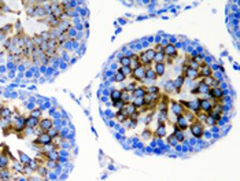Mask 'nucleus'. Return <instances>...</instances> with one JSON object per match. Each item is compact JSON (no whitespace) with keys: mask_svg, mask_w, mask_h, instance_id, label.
Masks as SVG:
<instances>
[{"mask_svg":"<svg viewBox=\"0 0 240 181\" xmlns=\"http://www.w3.org/2000/svg\"><path fill=\"white\" fill-rule=\"evenodd\" d=\"M110 98H111V100H113V102H115V100H119V99H121V90H119V89L111 90V93H110Z\"/></svg>","mask_w":240,"mask_h":181,"instance_id":"24","label":"nucleus"},{"mask_svg":"<svg viewBox=\"0 0 240 181\" xmlns=\"http://www.w3.org/2000/svg\"><path fill=\"white\" fill-rule=\"evenodd\" d=\"M176 135H174V137H176V140L177 141H184V135H182V132L181 130H178V132H174Z\"/></svg>","mask_w":240,"mask_h":181,"instance_id":"31","label":"nucleus"},{"mask_svg":"<svg viewBox=\"0 0 240 181\" xmlns=\"http://www.w3.org/2000/svg\"><path fill=\"white\" fill-rule=\"evenodd\" d=\"M155 135L158 136V137H165V135H166V125L165 123L158 125V129L155 130Z\"/></svg>","mask_w":240,"mask_h":181,"instance_id":"19","label":"nucleus"},{"mask_svg":"<svg viewBox=\"0 0 240 181\" xmlns=\"http://www.w3.org/2000/svg\"><path fill=\"white\" fill-rule=\"evenodd\" d=\"M119 63H121V67H128V66L131 65V58H128V56H122V58L119 59Z\"/></svg>","mask_w":240,"mask_h":181,"instance_id":"26","label":"nucleus"},{"mask_svg":"<svg viewBox=\"0 0 240 181\" xmlns=\"http://www.w3.org/2000/svg\"><path fill=\"white\" fill-rule=\"evenodd\" d=\"M156 77H158V76H156V73L154 72V69H145V78H147V80H155Z\"/></svg>","mask_w":240,"mask_h":181,"instance_id":"21","label":"nucleus"},{"mask_svg":"<svg viewBox=\"0 0 240 181\" xmlns=\"http://www.w3.org/2000/svg\"><path fill=\"white\" fill-rule=\"evenodd\" d=\"M11 115V110L8 107H1L0 109V118H8Z\"/></svg>","mask_w":240,"mask_h":181,"instance_id":"25","label":"nucleus"},{"mask_svg":"<svg viewBox=\"0 0 240 181\" xmlns=\"http://www.w3.org/2000/svg\"><path fill=\"white\" fill-rule=\"evenodd\" d=\"M173 113L176 115H181L184 113V109L180 106V103H173Z\"/></svg>","mask_w":240,"mask_h":181,"instance_id":"23","label":"nucleus"},{"mask_svg":"<svg viewBox=\"0 0 240 181\" xmlns=\"http://www.w3.org/2000/svg\"><path fill=\"white\" fill-rule=\"evenodd\" d=\"M136 88H137L136 82H131V84H128V85L125 86V89H124V90H126V92H131V93H132V92L136 89Z\"/></svg>","mask_w":240,"mask_h":181,"instance_id":"29","label":"nucleus"},{"mask_svg":"<svg viewBox=\"0 0 240 181\" xmlns=\"http://www.w3.org/2000/svg\"><path fill=\"white\" fill-rule=\"evenodd\" d=\"M132 93L131 92H126V90H121V100H122L125 104L132 103Z\"/></svg>","mask_w":240,"mask_h":181,"instance_id":"13","label":"nucleus"},{"mask_svg":"<svg viewBox=\"0 0 240 181\" xmlns=\"http://www.w3.org/2000/svg\"><path fill=\"white\" fill-rule=\"evenodd\" d=\"M181 76H184V77H187V78H191V80H196V78L199 77V73H198V70H194V69L188 67Z\"/></svg>","mask_w":240,"mask_h":181,"instance_id":"8","label":"nucleus"},{"mask_svg":"<svg viewBox=\"0 0 240 181\" xmlns=\"http://www.w3.org/2000/svg\"><path fill=\"white\" fill-rule=\"evenodd\" d=\"M133 93V98H144V95L147 93V88H143V86H139V88H136V89L132 92Z\"/></svg>","mask_w":240,"mask_h":181,"instance_id":"12","label":"nucleus"},{"mask_svg":"<svg viewBox=\"0 0 240 181\" xmlns=\"http://www.w3.org/2000/svg\"><path fill=\"white\" fill-rule=\"evenodd\" d=\"M40 115H41V111H40V110H34V111H32V114H30V117L39 118V119H40Z\"/></svg>","mask_w":240,"mask_h":181,"instance_id":"33","label":"nucleus"},{"mask_svg":"<svg viewBox=\"0 0 240 181\" xmlns=\"http://www.w3.org/2000/svg\"><path fill=\"white\" fill-rule=\"evenodd\" d=\"M189 130H191V133L194 135V137H202L203 136V125L200 122H198V121H195V122H192L189 125Z\"/></svg>","mask_w":240,"mask_h":181,"instance_id":"1","label":"nucleus"},{"mask_svg":"<svg viewBox=\"0 0 240 181\" xmlns=\"http://www.w3.org/2000/svg\"><path fill=\"white\" fill-rule=\"evenodd\" d=\"M198 102H199L200 110L206 114L210 113V111L213 110V106L215 104L214 102H211V100H208V99H198Z\"/></svg>","mask_w":240,"mask_h":181,"instance_id":"2","label":"nucleus"},{"mask_svg":"<svg viewBox=\"0 0 240 181\" xmlns=\"http://www.w3.org/2000/svg\"><path fill=\"white\" fill-rule=\"evenodd\" d=\"M39 126L43 129V130L48 132L51 129V128H54V122H52V119H50V118H46V119H40V123H39Z\"/></svg>","mask_w":240,"mask_h":181,"instance_id":"7","label":"nucleus"},{"mask_svg":"<svg viewBox=\"0 0 240 181\" xmlns=\"http://www.w3.org/2000/svg\"><path fill=\"white\" fill-rule=\"evenodd\" d=\"M47 133H48V135H50L51 137H52V139H54V137H56V136H59L58 130H56L55 128H51V129H50V130H48V132H47Z\"/></svg>","mask_w":240,"mask_h":181,"instance_id":"32","label":"nucleus"},{"mask_svg":"<svg viewBox=\"0 0 240 181\" xmlns=\"http://www.w3.org/2000/svg\"><path fill=\"white\" fill-rule=\"evenodd\" d=\"M113 106H114V107H117L118 110H122L124 107H125V103H124L122 100L119 99V100H115V102H113Z\"/></svg>","mask_w":240,"mask_h":181,"instance_id":"28","label":"nucleus"},{"mask_svg":"<svg viewBox=\"0 0 240 181\" xmlns=\"http://www.w3.org/2000/svg\"><path fill=\"white\" fill-rule=\"evenodd\" d=\"M165 70H166V65L165 63H155L154 72L156 73V76H162V74H165Z\"/></svg>","mask_w":240,"mask_h":181,"instance_id":"15","label":"nucleus"},{"mask_svg":"<svg viewBox=\"0 0 240 181\" xmlns=\"http://www.w3.org/2000/svg\"><path fill=\"white\" fill-rule=\"evenodd\" d=\"M163 54L166 58H176L177 56V50H176V45L174 44H168L165 48H163Z\"/></svg>","mask_w":240,"mask_h":181,"instance_id":"3","label":"nucleus"},{"mask_svg":"<svg viewBox=\"0 0 240 181\" xmlns=\"http://www.w3.org/2000/svg\"><path fill=\"white\" fill-rule=\"evenodd\" d=\"M154 60H155V63H165L166 56H165V54H163V52H159V54H155Z\"/></svg>","mask_w":240,"mask_h":181,"instance_id":"22","label":"nucleus"},{"mask_svg":"<svg viewBox=\"0 0 240 181\" xmlns=\"http://www.w3.org/2000/svg\"><path fill=\"white\" fill-rule=\"evenodd\" d=\"M132 76H133V78H135V80H137V81H143V80L145 78V67H144V66L137 67L136 70H133V72H132Z\"/></svg>","mask_w":240,"mask_h":181,"instance_id":"4","label":"nucleus"},{"mask_svg":"<svg viewBox=\"0 0 240 181\" xmlns=\"http://www.w3.org/2000/svg\"><path fill=\"white\" fill-rule=\"evenodd\" d=\"M198 93H199V92H198V88H194V89H192V95H198Z\"/></svg>","mask_w":240,"mask_h":181,"instance_id":"36","label":"nucleus"},{"mask_svg":"<svg viewBox=\"0 0 240 181\" xmlns=\"http://www.w3.org/2000/svg\"><path fill=\"white\" fill-rule=\"evenodd\" d=\"M198 73H199V77H202V78L213 76L211 67H210V66H207V65H204V63L202 65V66H199V70H198Z\"/></svg>","mask_w":240,"mask_h":181,"instance_id":"5","label":"nucleus"},{"mask_svg":"<svg viewBox=\"0 0 240 181\" xmlns=\"http://www.w3.org/2000/svg\"><path fill=\"white\" fill-rule=\"evenodd\" d=\"M169 143H170L172 145H176L178 141L176 140V137H174V136H170V137H169Z\"/></svg>","mask_w":240,"mask_h":181,"instance_id":"35","label":"nucleus"},{"mask_svg":"<svg viewBox=\"0 0 240 181\" xmlns=\"http://www.w3.org/2000/svg\"><path fill=\"white\" fill-rule=\"evenodd\" d=\"M11 178V173L8 169H1L0 170V180L1 181H8Z\"/></svg>","mask_w":240,"mask_h":181,"instance_id":"18","label":"nucleus"},{"mask_svg":"<svg viewBox=\"0 0 240 181\" xmlns=\"http://www.w3.org/2000/svg\"><path fill=\"white\" fill-rule=\"evenodd\" d=\"M118 72L122 73L125 77H126V76H129V74H132V70H131V67H129V66H128V67H121L119 70H118Z\"/></svg>","mask_w":240,"mask_h":181,"instance_id":"30","label":"nucleus"},{"mask_svg":"<svg viewBox=\"0 0 240 181\" xmlns=\"http://www.w3.org/2000/svg\"><path fill=\"white\" fill-rule=\"evenodd\" d=\"M115 115H117V121H118V122H125L128 118H129V115H128L124 110H118V113L115 114Z\"/></svg>","mask_w":240,"mask_h":181,"instance_id":"17","label":"nucleus"},{"mask_svg":"<svg viewBox=\"0 0 240 181\" xmlns=\"http://www.w3.org/2000/svg\"><path fill=\"white\" fill-rule=\"evenodd\" d=\"M204 122H206V123H210V125H215V123H217V122H215V121L213 119V117H211V115H207V118H206V121H204Z\"/></svg>","mask_w":240,"mask_h":181,"instance_id":"34","label":"nucleus"},{"mask_svg":"<svg viewBox=\"0 0 240 181\" xmlns=\"http://www.w3.org/2000/svg\"><path fill=\"white\" fill-rule=\"evenodd\" d=\"M174 125H176V126L178 128V129H180L181 132L185 130L187 128H188V122H187V119L184 118V115H182V114H181V115H177V117H176V123H174Z\"/></svg>","mask_w":240,"mask_h":181,"instance_id":"6","label":"nucleus"},{"mask_svg":"<svg viewBox=\"0 0 240 181\" xmlns=\"http://www.w3.org/2000/svg\"><path fill=\"white\" fill-rule=\"evenodd\" d=\"M39 123H40L39 118H33V117L26 118V128H29V129H34L36 126H39Z\"/></svg>","mask_w":240,"mask_h":181,"instance_id":"10","label":"nucleus"},{"mask_svg":"<svg viewBox=\"0 0 240 181\" xmlns=\"http://www.w3.org/2000/svg\"><path fill=\"white\" fill-rule=\"evenodd\" d=\"M196 88H198V92H199V93H204V95H207L208 90H210V88H208L206 84H203V81L198 82V84H196Z\"/></svg>","mask_w":240,"mask_h":181,"instance_id":"14","label":"nucleus"},{"mask_svg":"<svg viewBox=\"0 0 240 181\" xmlns=\"http://www.w3.org/2000/svg\"><path fill=\"white\" fill-rule=\"evenodd\" d=\"M125 76H124L122 73H119V72H115V76H114V81L115 82H122L124 80H125Z\"/></svg>","mask_w":240,"mask_h":181,"instance_id":"27","label":"nucleus"},{"mask_svg":"<svg viewBox=\"0 0 240 181\" xmlns=\"http://www.w3.org/2000/svg\"><path fill=\"white\" fill-rule=\"evenodd\" d=\"M132 104H135V107H136L137 110L143 109V107H144V99H143V98H133Z\"/></svg>","mask_w":240,"mask_h":181,"instance_id":"20","label":"nucleus"},{"mask_svg":"<svg viewBox=\"0 0 240 181\" xmlns=\"http://www.w3.org/2000/svg\"><path fill=\"white\" fill-rule=\"evenodd\" d=\"M141 65H140V59H139V55H135L133 54V56L131 58V65H129V67H131V70L133 72V70H136L137 67H140Z\"/></svg>","mask_w":240,"mask_h":181,"instance_id":"9","label":"nucleus"},{"mask_svg":"<svg viewBox=\"0 0 240 181\" xmlns=\"http://www.w3.org/2000/svg\"><path fill=\"white\" fill-rule=\"evenodd\" d=\"M124 111L128 114V115H132V114H135L137 111V109L135 107V104H132V103H128V104H125V107H124Z\"/></svg>","mask_w":240,"mask_h":181,"instance_id":"16","label":"nucleus"},{"mask_svg":"<svg viewBox=\"0 0 240 181\" xmlns=\"http://www.w3.org/2000/svg\"><path fill=\"white\" fill-rule=\"evenodd\" d=\"M44 156H46L47 161H54V162H56L59 158V154H58V151L56 149H51L50 152H47V154H44Z\"/></svg>","mask_w":240,"mask_h":181,"instance_id":"11","label":"nucleus"}]
</instances>
